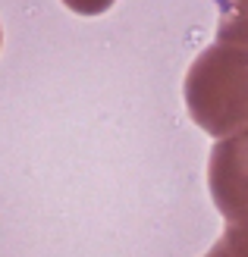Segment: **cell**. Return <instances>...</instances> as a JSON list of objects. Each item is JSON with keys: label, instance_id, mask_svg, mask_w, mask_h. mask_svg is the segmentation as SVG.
I'll return each mask as SVG.
<instances>
[{"label": "cell", "instance_id": "1", "mask_svg": "<svg viewBox=\"0 0 248 257\" xmlns=\"http://www.w3.org/2000/svg\"><path fill=\"white\" fill-rule=\"evenodd\" d=\"M189 116L214 138L248 122V47L217 41L186 72Z\"/></svg>", "mask_w": 248, "mask_h": 257}, {"label": "cell", "instance_id": "2", "mask_svg": "<svg viewBox=\"0 0 248 257\" xmlns=\"http://www.w3.org/2000/svg\"><path fill=\"white\" fill-rule=\"evenodd\" d=\"M207 185L226 223L248 220V122L217 138L207 163Z\"/></svg>", "mask_w": 248, "mask_h": 257}, {"label": "cell", "instance_id": "3", "mask_svg": "<svg viewBox=\"0 0 248 257\" xmlns=\"http://www.w3.org/2000/svg\"><path fill=\"white\" fill-rule=\"evenodd\" d=\"M217 7H220L217 38L248 47V0H217Z\"/></svg>", "mask_w": 248, "mask_h": 257}, {"label": "cell", "instance_id": "4", "mask_svg": "<svg viewBox=\"0 0 248 257\" xmlns=\"http://www.w3.org/2000/svg\"><path fill=\"white\" fill-rule=\"evenodd\" d=\"M204 257H248V220L226 223V232Z\"/></svg>", "mask_w": 248, "mask_h": 257}, {"label": "cell", "instance_id": "5", "mask_svg": "<svg viewBox=\"0 0 248 257\" xmlns=\"http://www.w3.org/2000/svg\"><path fill=\"white\" fill-rule=\"evenodd\" d=\"M72 13H79V16H101V13H107L116 0H63Z\"/></svg>", "mask_w": 248, "mask_h": 257}, {"label": "cell", "instance_id": "6", "mask_svg": "<svg viewBox=\"0 0 248 257\" xmlns=\"http://www.w3.org/2000/svg\"><path fill=\"white\" fill-rule=\"evenodd\" d=\"M0 41H4V35H0Z\"/></svg>", "mask_w": 248, "mask_h": 257}]
</instances>
